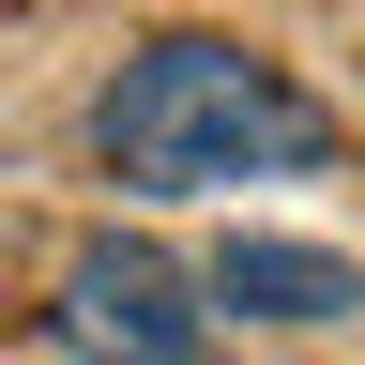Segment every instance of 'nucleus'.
Instances as JSON below:
<instances>
[{"label": "nucleus", "instance_id": "f257e3e1", "mask_svg": "<svg viewBox=\"0 0 365 365\" xmlns=\"http://www.w3.org/2000/svg\"><path fill=\"white\" fill-rule=\"evenodd\" d=\"M91 153H107L122 198H228V182L335 168V107H319L289 61L228 46V31H153L91 91Z\"/></svg>", "mask_w": 365, "mask_h": 365}, {"label": "nucleus", "instance_id": "f03ea898", "mask_svg": "<svg viewBox=\"0 0 365 365\" xmlns=\"http://www.w3.org/2000/svg\"><path fill=\"white\" fill-rule=\"evenodd\" d=\"M46 319H61V350H91V365H198V274H182V259H153V244H122V228H107V244H76L61 259V304H46Z\"/></svg>", "mask_w": 365, "mask_h": 365}, {"label": "nucleus", "instance_id": "7ed1b4c3", "mask_svg": "<svg viewBox=\"0 0 365 365\" xmlns=\"http://www.w3.org/2000/svg\"><path fill=\"white\" fill-rule=\"evenodd\" d=\"M198 304L213 319H274V335H304V319H350L365 274L335 244H289V228H228V244L198 259Z\"/></svg>", "mask_w": 365, "mask_h": 365}]
</instances>
